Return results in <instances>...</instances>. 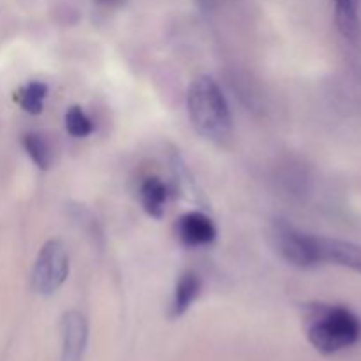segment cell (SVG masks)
<instances>
[{"mask_svg":"<svg viewBox=\"0 0 361 361\" xmlns=\"http://www.w3.org/2000/svg\"><path fill=\"white\" fill-rule=\"evenodd\" d=\"M187 109L192 127L204 140L222 143L231 136L233 120L228 99L210 76H200L187 92Z\"/></svg>","mask_w":361,"mask_h":361,"instance_id":"cell-1","label":"cell"},{"mask_svg":"<svg viewBox=\"0 0 361 361\" xmlns=\"http://www.w3.org/2000/svg\"><path fill=\"white\" fill-rule=\"evenodd\" d=\"M307 337L323 355L351 348L361 337V319L344 305H312L307 312Z\"/></svg>","mask_w":361,"mask_h":361,"instance_id":"cell-2","label":"cell"},{"mask_svg":"<svg viewBox=\"0 0 361 361\" xmlns=\"http://www.w3.org/2000/svg\"><path fill=\"white\" fill-rule=\"evenodd\" d=\"M69 275V254L60 240H48L41 247L32 270V288L37 295L51 296Z\"/></svg>","mask_w":361,"mask_h":361,"instance_id":"cell-3","label":"cell"},{"mask_svg":"<svg viewBox=\"0 0 361 361\" xmlns=\"http://www.w3.org/2000/svg\"><path fill=\"white\" fill-rule=\"evenodd\" d=\"M270 235L275 249L288 263L298 268H310L317 264L316 252H314V235L295 228L286 219H275Z\"/></svg>","mask_w":361,"mask_h":361,"instance_id":"cell-4","label":"cell"},{"mask_svg":"<svg viewBox=\"0 0 361 361\" xmlns=\"http://www.w3.org/2000/svg\"><path fill=\"white\" fill-rule=\"evenodd\" d=\"M312 240L317 264L334 263L361 274V243L317 235H314Z\"/></svg>","mask_w":361,"mask_h":361,"instance_id":"cell-5","label":"cell"},{"mask_svg":"<svg viewBox=\"0 0 361 361\" xmlns=\"http://www.w3.org/2000/svg\"><path fill=\"white\" fill-rule=\"evenodd\" d=\"M88 342L87 317L69 310L62 317V361H83Z\"/></svg>","mask_w":361,"mask_h":361,"instance_id":"cell-6","label":"cell"},{"mask_svg":"<svg viewBox=\"0 0 361 361\" xmlns=\"http://www.w3.org/2000/svg\"><path fill=\"white\" fill-rule=\"evenodd\" d=\"M176 233H178V238L189 247L208 245L217 236V229L212 219L201 212L183 214L176 221Z\"/></svg>","mask_w":361,"mask_h":361,"instance_id":"cell-7","label":"cell"},{"mask_svg":"<svg viewBox=\"0 0 361 361\" xmlns=\"http://www.w3.org/2000/svg\"><path fill=\"white\" fill-rule=\"evenodd\" d=\"M201 291V281L194 271H185L180 275L176 282L175 295H173L171 303V316L180 317L189 310V307L196 302Z\"/></svg>","mask_w":361,"mask_h":361,"instance_id":"cell-8","label":"cell"},{"mask_svg":"<svg viewBox=\"0 0 361 361\" xmlns=\"http://www.w3.org/2000/svg\"><path fill=\"white\" fill-rule=\"evenodd\" d=\"M141 204L145 212L154 219H162L168 201V187L157 176H148L141 183Z\"/></svg>","mask_w":361,"mask_h":361,"instance_id":"cell-9","label":"cell"},{"mask_svg":"<svg viewBox=\"0 0 361 361\" xmlns=\"http://www.w3.org/2000/svg\"><path fill=\"white\" fill-rule=\"evenodd\" d=\"M335 21L345 39L358 41L361 35L360 0H335Z\"/></svg>","mask_w":361,"mask_h":361,"instance_id":"cell-10","label":"cell"},{"mask_svg":"<svg viewBox=\"0 0 361 361\" xmlns=\"http://www.w3.org/2000/svg\"><path fill=\"white\" fill-rule=\"evenodd\" d=\"M46 95H48V85L42 81H30L16 92V101L27 113L39 115L44 108Z\"/></svg>","mask_w":361,"mask_h":361,"instance_id":"cell-11","label":"cell"},{"mask_svg":"<svg viewBox=\"0 0 361 361\" xmlns=\"http://www.w3.org/2000/svg\"><path fill=\"white\" fill-rule=\"evenodd\" d=\"M21 145L39 169H48L51 166V148L41 134L27 133L21 137Z\"/></svg>","mask_w":361,"mask_h":361,"instance_id":"cell-12","label":"cell"},{"mask_svg":"<svg viewBox=\"0 0 361 361\" xmlns=\"http://www.w3.org/2000/svg\"><path fill=\"white\" fill-rule=\"evenodd\" d=\"M66 130L73 137H87L94 133V123L81 106H71L66 113Z\"/></svg>","mask_w":361,"mask_h":361,"instance_id":"cell-13","label":"cell"},{"mask_svg":"<svg viewBox=\"0 0 361 361\" xmlns=\"http://www.w3.org/2000/svg\"><path fill=\"white\" fill-rule=\"evenodd\" d=\"M94 2H97L99 6H102V7H116V6H120L123 0H94Z\"/></svg>","mask_w":361,"mask_h":361,"instance_id":"cell-14","label":"cell"}]
</instances>
